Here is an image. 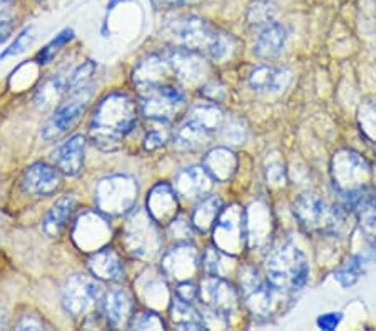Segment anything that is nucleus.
<instances>
[{"label":"nucleus","mask_w":376,"mask_h":331,"mask_svg":"<svg viewBox=\"0 0 376 331\" xmlns=\"http://www.w3.org/2000/svg\"><path fill=\"white\" fill-rule=\"evenodd\" d=\"M136 124V104L125 94H110L95 107L90 119L89 136L103 151L118 149L119 144Z\"/></svg>","instance_id":"1"},{"label":"nucleus","mask_w":376,"mask_h":331,"mask_svg":"<svg viewBox=\"0 0 376 331\" xmlns=\"http://www.w3.org/2000/svg\"><path fill=\"white\" fill-rule=\"evenodd\" d=\"M266 280L276 293H295L306 285L310 266L291 239H279L266 254Z\"/></svg>","instance_id":"2"},{"label":"nucleus","mask_w":376,"mask_h":331,"mask_svg":"<svg viewBox=\"0 0 376 331\" xmlns=\"http://www.w3.org/2000/svg\"><path fill=\"white\" fill-rule=\"evenodd\" d=\"M293 211L298 223L306 231L340 234L345 229L346 213L343 206H331L315 193H305L295 201Z\"/></svg>","instance_id":"3"},{"label":"nucleus","mask_w":376,"mask_h":331,"mask_svg":"<svg viewBox=\"0 0 376 331\" xmlns=\"http://www.w3.org/2000/svg\"><path fill=\"white\" fill-rule=\"evenodd\" d=\"M137 193L139 186L132 176H108L95 186V206L104 216H122L132 209Z\"/></svg>","instance_id":"4"},{"label":"nucleus","mask_w":376,"mask_h":331,"mask_svg":"<svg viewBox=\"0 0 376 331\" xmlns=\"http://www.w3.org/2000/svg\"><path fill=\"white\" fill-rule=\"evenodd\" d=\"M124 243L127 251L139 260H149L159 251L161 234H159L157 223L147 211H132L124 228Z\"/></svg>","instance_id":"5"},{"label":"nucleus","mask_w":376,"mask_h":331,"mask_svg":"<svg viewBox=\"0 0 376 331\" xmlns=\"http://www.w3.org/2000/svg\"><path fill=\"white\" fill-rule=\"evenodd\" d=\"M164 32L171 37L179 47L202 52L206 54L213 47L218 31L206 22L204 19L196 16H177L166 23Z\"/></svg>","instance_id":"6"},{"label":"nucleus","mask_w":376,"mask_h":331,"mask_svg":"<svg viewBox=\"0 0 376 331\" xmlns=\"http://www.w3.org/2000/svg\"><path fill=\"white\" fill-rule=\"evenodd\" d=\"M213 234L214 246H218L221 251L228 253L231 256H236L243 251L246 241H248L246 211L236 204L223 208L213 226Z\"/></svg>","instance_id":"7"},{"label":"nucleus","mask_w":376,"mask_h":331,"mask_svg":"<svg viewBox=\"0 0 376 331\" xmlns=\"http://www.w3.org/2000/svg\"><path fill=\"white\" fill-rule=\"evenodd\" d=\"M186 95L181 89L172 85H152L142 89L141 110L147 119L169 122L184 109Z\"/></svg>","instance_id":"8"},{"label":"nucleus","mask_w":376,"mask_h":331,"mask_svg":"<svg viewBox=\"0 0 376 331\" xmlns=\"http://www.w3.org/2000/svg\"><path fill=\"white\" fill-rule=\"evenodd\" d=\"M331 172L340 194L368 188L366 182L370 179L371 171L368 162L358 152L350 149L336 152L331 162Z\"/></svg>","instance_id":"9"},{"label":"nucleus","mask_w":376,"mask_h":331,"mask_svg":"<svg viewBox=\"0 0 376 331\" xmlns=\"http://www.w3.org/2000/svg\"><path fill=\"white\" fill-rule=\"evenodd\" d=\"M100 296H103V286L94 276L72 275L62 286V305L72 316L88 313L99 303Z\"/></svg>","instance_id":"10"},{"label":"nucleus","mask_w":376,"mask_h":331,"mask_svg":"<svg viewBox=\"0 0 376 331\" xmlns=\"http://www.w3.org/2000/svg\"><path fill=\"white\" fill-rule=\"evenodd\" d=\"M110 226L104 214L94 213V211H84L77 218L74 229H72V239L80 251L94 253L104 248L110 239Z\"/></svg>","instance_id":"11"},{"label":"nucleus","mask_w":376,"mask_h":331,"mask_svg":"<svg viewBox=\"0 0 376 331\" xmlns=\"http://www.w3.org/2000/svg\"><path fill=\"white\" fill-rule=\"evenodd\" d=\"M241 295L248 310L254 316H269L273 308V290L268 280L259 275V271L253 266H246L241 270Z\"/></svg>","instance_id":"12"},{"label":"nucleus","mask_w":376,"mask_h":331,"mask_svg":"<svg viewBox=\"0 0 376 331\" xmlns=\"http://www.w3.org/2000/svg\"><path fill=\"white\" fill-rule=\"evenodd\" d=\"M199 298L204 303V310L216 311V313L229 316L239 303L238 291L223 276L204 278L199 288Z\"/></svg>","instance_id":"13"},{"label":"nucleus","mask_w":376,"mask_h":331,"mask_svg":"<svg viewBox=\"0 0 376 331\" xmlns=\"http://www.w3.org/2000/svg\"><path fill=\"white\" fill-rule=\"evenodd\" d=\"M167 64L176 74V78L184 84L201 83L209 72V65L201 52L179 46L167 54Z\"/></svg>","instance_id":"14"},{"label":"nucleus","mask_w":376,"mask_h":331,"mask_svg":"<svg viewBox=\"0 0 376 331\" xmlns=\"http://www.w3.org/2000/svg\"><path fill=\"white\" fill-rule=\"evenodd\" d=\"M88 100V94L79 93L74 94V98L67 100V103L59 105V109L56 110L54 116L49 119V122L42 129V137H44L46 141H56V139L64 136V134L77 122V119L85 112Z\"/></svg>","instance_id":"15"},{"label":"nucleus","mask_w":376,"mask_h":331,"mask_svg":"<svg viewBox=\"0 0 376 331\" xmlns=\"http://www.w3.org/2000/svg\"><path fill=\"white\" fill-rule=\"evenodd\" d=\"M199 268V256L194 246L187 243H179L169 249L162 258L164 275L172 278L177 283L189 281Z\"/></svg>","instance_id":"16"},{"label":"nucleus","mask_w":376,"mask_h":331,"mask_svg":"<svg viewBox=\"0 0 376 331\" xmlns=\"http://www.w3.org/2000/svg\"><path fill=\"white\" fill-rule=\"evenodd\" d=\"M293 74L286 67L261 64L256 65L248 75L249 88L256 93L264 94H279L286 90L291 84Z\"/></svg>","instance_id":"17"},{"label":"nucleus","mask_w":376,"mask_h":331,"mask_svg":"<svg viewBox=\"0 0 376 331\" xmlns=\"http://www.w3.org/2000/svg\"><path fill=\"white\" fill-rule=\"evenodd\" d=\"M214 182L213 176L204 169V166H191L176 176L174 189L177 196L194 201L206 198V194L213 189Z\"/></svg>","instance_id":"18"},{"label":"nucleus","mask_w":376,"mask_h":331,"mask_svg":"<svg viewBox=\"0 0 376 331\" xmlns=\"http://www.w3.org/2000/svg\"><path fill=\"white\" fill-rule=\"evenodd\" d=\"M177 193L169 184L154 186L147 196V213L157 224H169L177 216Z\"/></svg>","instance_id":"19"},{"label":"nucleus","mask_w":376,"mask_h":331,"mask_svg":"<svg viewBox=\"0 0 376 331\" xmlns=\"http://www.w3.org/2000/svg\"><path fill=\"white\" fill-rule=\"evenodd\" d=\"M61 186V176L59 171L54 167L42 164H32L28 169L24 172L22 177V188L26 193L36 194V196H47L52 194Z\"/></svg>","instance_id":"20"},{"label":"nucleus","mask_w":376,"mask_h":331,"mask_svg":"<svg viewBox=\"0 0 376 331\" xmlns=\"http://www.w3.org/2000/svg\"><path fill=\"white\" fill-rule=\"evenodd\" d=\"M286 41V27L274 21L259 28L256 39H254L253 51L261 59H274V57H278L283 52Z\"/></svg>","instance_id":"21"},{"label":"nucleus","mask_w":376,"mask_h":331,"mask_svg":"<svg viewBox=\"0 0 376 331\" xmlns=\"http://www.w3.org/2000/svg\"><path fill=\"white\" fill-rule=\"evenodd\" d=\"M84 149L85 141L82 136H72L67 139L52 154V159H54L57 169L67 176L79 174L82 164H84Z\"/></svg>","instance_id":"22"},{"label":"nucleus","mask_w":376,"mask_h":331,"mask_svg":"<svg viewBox=\"0 0 376 331\" xmlns=\"http://www.w3.org/2000/svg\"><path fill=\"white\" fill-rule=\"evenodd\" d=\"M105 320L114 328L127 325L132 318V296L122 288H114L104 295Z\"/></svg>","instance_id":"23"},{"label":"nucleus","mask_w":376,"mask_h":331,"mask_svg":"<svg viewBox=\"0 0 376 331\" xmlns=\"http://www.w3.org/2000/svg\"><path fill=\"white\" fill-rule=\"evenodd\" d=\"M204 169L213 176L214 181L226 182L234 176L238 169V157L228 147H214L204 156Z\"/></svg>","instance_id":"24"},{"label":"nucleus","mask_w":376,"mask_h":331,"mask_svg":"<svg viewBox=\"0 0 376 331\" xmlns=\"http://www.w3.org/2000/svg\"><path fill=\"white\" fill-rule=\"evenodd\" d=\"M89 270L94 278L103 281H114L122 276L124 268L119 254L108 246L93 253L89 260Z\"/></svg>","instance_id":"25"},{"label":"nucleus","mask_w":376,"mask_h":331,"mask_svg":"<svg viewBox=\"0 0 376 331\" xmlns=\"http://www.w3.org/2000/svg\"><path fill=\"white\" fill-rule=\"evenodd\" d=\"M169 69L171 67L167 64V59L154 54L147 56L146 59L139 62L136 70H134V80L141 89L152 88V85L162 84Z\"/></svg>","instance_id":"26"},{"label":"nucleus","mask_w":376,"mask_h":331,"mask_svg":"<svg viewBox=\"0 0 376 331\" xmlns=\"http://www.w3.org/2000/svg\"><path fill=\"white\" fill-rule=\"evenodd\" d=\"M211 137H213V132L207 131L201 124L191 121V119H186V121L176 129L172 142H174L176 149L194 151L206 146V144L211 141Z\"/></svg>","instance_id":"27"},{"label":"nucleus","mask_w":376,"mask_h":331,"mask_svg":"<svg viewBox=\"0 0 376 331\" xmlns=\"http://www.w3.org/2000/svg\"><path fill=\"white\" fill-rule=\"evenodd\" d=\"M171 321L179 330H204V316L197 311L191 301H186L177 296L169 306Z\"/></svg>","instance_id":"28"},{"label":"nucleus","mask_w":376,"mask_h":331,"mask_svg":"<svg viewBox=\"0 0 376 331\" xmlns=\"http://www.w3.org/2000/svg\"><path fill=\"white\" fill-rule=\"evenodd\" d=\"M74 209H75L74 196H64V198H61L59 201H57V203L51 208L49 213H47L44 224H42V228H44V233L47 234V236H51V238L59 236V234L64 231L67 219L70 218L72 211Z\"/></svg>","instance_id":"29"},{"label":"nucleus","mask_w":376,"mask_h":331,"mask_svg":"<svg viewBox=\"0 0 376 331\" xmlns=\"http://www.w3.org/2000/svg\"><path fill=\"white\" fill-rule=\"evenodd\" d=\"M139 296L149 308H162L169 301V293L162 278L156 275L142 276L137 285Z\"/></svg>","instance_id":"30"},{"label":"nucleus","mask_w":376,"mask_h":331,"mask_svg":"<svg viewBox=\"0 0 376 331\" xmlns=\"http://www.w3.org/2000/svg\"><path fill=\"white\" fill-rule=\"evenodd\" d=\"M221 211H223V201H221L218 196H206V198H202L201 203L196 206V209L192 211V226H194L197 231L206 233L207 229L214 226Z\"/></svg>","instance_id":"31"},{"label":"nucleus","mask_w":376,"mask_h":331,"mask_svg":"<svg viewBox=\"0 0 376 331\" xmlns=\"http://www.w3.org/2000/svg\"><path fill=\"white\" fill-rule=\"evenodd\" d=\"M246 224H248V239L259 244L271 233V218L268 208L263 204H254L249 211H246Z\"/></svg>","instance_id":"32"},{"label":"nucleus","mask_w":376,"mask_h":331,"mask_svg":"<svg viewBox=\"0 0 376 331\" xmlns=\"http://www.w3.org/2000/svg\"><path fill=\"white\" fill-rule=\"evenodd\" d=\"M187 119L201 124L202 127H206L207 131L213 134L223 127L224 122L223 110L216 105V103H197L196 105H192L189 114H187Z\"/></svg>","instance_id":"33"},{"label":"nucleus","mask_w":376,"mask_h":331,"mask_svg":"<svg viewBox=\"0 0 376 331\" xmlns=\"http://www.w3.org/2000/svg\"><path fill=\"white\" fill-rule=\"evenodd\" d=\"M355 213L358 216L361 229L368 239L376 238V196L366 188L355 206Z\"/></svg>","instance_id":"34"},{"label":"nucleus","mask_w":376,"mask_h":331,"mask_svg":"<svg viewBox=\"0 0 376 331\" xmlns=\"http://www.w3.org/2000/svg\"><path fill=\"white\" fill-rule=\"evenodd\" d=\"M231 254L221 251L218 246H209L202 256V268L209 276H226L229 271Z\"/></svg>","instance_id":"35"},{"label":"nucleus","mask_w":376,"mask_h":331,"mask_svg":"<svg viewBox=\"0 0 376 331\" xmlns=\"http://www.w3.org/2000/svg\"><path fill=\"white\" fill-rule=\"evenodd\" d=\"M274 17H276V11H274V6L268 0H256L248 11V23L251 27L258 28V31L268 26V23L274 22Z\"/></svg>","instance_id":"36"},{"label":"nucleus","mask_w":376,"mask_h":331,"mask_svg":"<svg viewBox=\"0 0 376 331\" xmlns=\"http://www.w3.org/2000/svg\"><path fill=\"white\" fill-rule=\"evenodd\" d=\"M361 271H363V258L360 254H355L336 270L335 280L343 288H351L360 280Z\"/></svg>","instance_id":"37"},{"label":"nucleus","mask_w":376,"mask_h":331,"mask_svg":"<svg viewBox=\"0 0 376 331\" xmlns=\"http://www.w3.org/2000/svg\"><path fill=\"white\" fill-rule=\"evenodd\" d=\"M94 74H95V64L94 62L88 61L85 64L77 67V69L69 75V80H67V89H69L72 94L84 93L85 88L93 83Z\"/></svg>","instance_id":"38"},{"label":"nucleus","mask_w":376,"mask_h":331,"mask_svg":"<svg viewBox=\"0 0 376 331\" xmlns=\"http://www.w3.org/2000/svg\"><path fill=\"white\" fill-rule=\"evenodd\" d=\"M66 88L67 85L62 83L61 79L54 78V79L47 80V83L38 89V93L36 95L37 105H41V107H49V105L57 103V100L62 98Z\"/></svg>","instance_id":"39"},{"label":"nucleus","mask_w":376,"mask_h":331,"mask_svg":"<svg viewBox=\"0 0 376 331\" xmlns=\"http://www.w3.org/2000/svg\"><path fill=\"white\" fill-rule=\"evenodd\" d=\"M236 49V41L233 39V36L224 32H218V37H216L213 47L207 52V56L213 57L216 61H223L226 57L233 56V52Z\"/></svg>","instance_id":"40"},{"label":"nucleus","mask_w":376,"mask_h":331,"mask_svg":"<svg viewBox=\"0 0 376 331\" xmlns=\"http://www.w3.org/2000/svg\"><path fill=\"white\" fill-rule=\"evenodd\" d=\"M360 126L365 136L376 144V103H370L360 109Z\"/></svg>","instance_id":"41"},{"label":"nucleus","mask_w":376,"mask_h":331,"mask_svg":"<svg viewBox=\"0 0 376 331\" xmlns=\"http://www.w3.org/2000/svg\"><path fill=\"white\" fill-rule=\"evenodd\" d=\"M129 328L132 330H164L166 325L154 311H141L134 315L129 321Z\"/></svg>","instance_id":"42"},{"label":"nucleus","mask_w":376,"mask_h":331,"mask_svg":"<svg viewBox=\"0 0 376 331\" xmlns=\"http://www.w3.org/2000/svg\"><path fill=\"white\" fill-rule=\"evenodd\" d=\"M167 226H169L171 236L177 239L179 243L189 239L192 234V228H194L192 226V221H187L186 218H177V216L171 221L169 224H167Z\"/></svg>","instance_id":"43"},{"label":"nucleus","mask_w":376,"mask_h":331,"mask_svg":"<svg viewBox=\"0 0 376 331\" xmlns=\"http://www.w3.org/2000/svg\"><path fill=\"white\" fill-rule=\"evenodd\" d=\"M224 137L228 141L234 144H241L246 139V134H248V129H246L244 122L239 121V119H233L224 126Z\"/></svg>","instance_id":"44"},{"label":"nucleus","mask_w":376,"mask_h":331,"mask_svg":"<svg viewBox=\"0 0 376 331\" xmlns=\"http://www.w3.org/2000/svg\"><path fill=\"white\" fill-rule=\"evenodd\" d=\"M31 32H32L31 28H24V31L16 37L14 44L9 47V49L4 52L2 56H0V59H2V57H7V56H17V54H21V52L26 51L27 47L32 44V39H33V37L31 36Z\"/></svg>","instance_id":"45"},{"label":"nucleus","mask_w":376,"mask_h":331,"mask_svg":"<svg viewBox=\"0 0 376 331\" xmlns=\"http://www.w3.org/2000/svg\"><path fill=\"white\" fill-rule=\"evenodd\" d=\"M266 179L273 186H283L286 181V169L281 162L274 161L266 166Z\"/></svg>","instance_id":"46"},{"label":"nucleus","mask_w":376,"mask_h":331,"mask_svg":"<svg viewBox=\"0 0 376 331\" xmlns=\"http://www.w3.org/2000/svg\"><path fill=\"white\" fill-rule=\"evenodd\" d=\"M341 320H343V315L341 313H325V315H320L316 320V325L320 330H325V331H333L336 330L341 323Z\"/></svg>","instance_id":"47"},{"label":"nucleus","mask_w":376,"mask_h":331,"mask_svg":"<svg viewBox=\"0 0 376 331\" xmlns=\"http://www.w3.org/2000/svg\"><path fill=\"white\" fill-rule=\"evenodd\" d=\"M70 37H72V31H64V32H61V33H59V36H57V37H56V39H54V41H52V42H51V44H49V46H47V47H46V49L41 52V59H42V62H44V61H47V59H49V57H51L52 54H54V52H56L57 49H59V47H61V46H64V44H66V42L70 39Z\"/></svg>","instance_id":"48"},{"label":"nucleus","mask_w":376,"mask_h":331,"mask_svg":"<svg viewBox=\"0 0 376 331\" xmlns=\"http://www.w3.org/2000/svg\"><path fill=\"white\" fill-rule=\"evenodd\" d=\"M197 295H199V290H197L191 281H182L179 283V286H177V296L182 300L191 301L192 303V300H194Z\"/></svg>","instance_id":"49"},{"label":"nucleus","mask_w":376,"mask_h":331,"mask_svg":"<svg viewBox=\"0 0 376 331\" xmlns=\"http://www.w3.org/2000/svg\"><path fill=\"white\" fill-rule=\"evenodd\" d=\"M17 328L19 330H42L44 328V323H42V321L38 320L37 316L27 315V316H24L21 321H19Z\"/></svg>","instance_id":"50"},{"label":"nucleus","mask_w":376,"mask_h":331,"mask_svg":"<svg viewBox=\"0 0 376 331\" xmlns=\"http://www.w3.org/2000/svg\"><path fill=\"white\" fill-rule=\"evenodd\" d=\"M16 12V0H0V22L12 21Z\"/></svg>","instance_id":"51"},{"label":"nucleus","mask_w":376,"mask_h":331,"mask_svg":"<svg viewBox=\"0 0 376 331\" xmlns=\"http://www.w3.org/2000/svg\"><path fill=\"white\" fill-rule=\"evenodd\" d=\"M164 141H166V139H164V136L161 132H149L146 139H144V147H146L147 151H154V149H159V147L162 146Z\"/></svg>","instance_id":"52"},{"label":"nucleus","mask_w":376,"mask_h":331,"mask_svg":"<svg viewBox=\"0 0 376 331\" xmlns=\"http://www.w3.org/2000/svg\"><path fill=\"white\" fill-rule=\"evenodd\" d=\"M152 6L157 9H176L194 2V0H151Z\"/></svg>","instance_id":"53"},{"label":"nucleus","mask_w":376,"mask_h":331,"mask_svg":"<svg viewBox=\"0 0 376 331\" xmlns=\"http://www.w3.org/2000/svg\"><path fill=\"white\" fill-rule=\"evenodd\" d=\"M12 32V21H6L0 22V44H4L9 39Z\"/></svg>","instance_id":"54"},{"label":"nucleus","mask_w":376,"mask_h":331,"mask_svg":"<svg viewBox=\"0 0 376 331\" xmlns=\"http://www.w3.org/2000/svg\"><path fill=\"white\" fill-rule=\"evenodd\" d=\"M6 326V316H4V313H0V328H4Z\"/></svg>","instance_id":"55"},{"label":"nucleus","mask_w":376,"mask_h":331,"mask_svg":"<svg viewBox=\"0 0 376 331\" xmlns=\"http://www.w3.org/2000/svg\"><path fill=\"white\" fill-rule=\"evenodd\" d=\"M37 2H38V4H44V6H47V4H49L51 0H37Z\"/></svg>","instance_id":"56"}]
</instances>
